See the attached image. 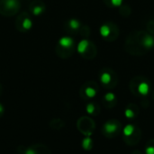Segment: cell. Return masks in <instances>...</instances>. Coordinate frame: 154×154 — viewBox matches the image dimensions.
I'll list each match as a JSON object with an SVG mask.
<instances>
[{
    "label": "cell",
    "mask_w": 154,
    "mask_h": 154,
    "mask_svg": "<svg viewBox=\"0 0 154 154\" xmlns=\"http://www.w3.org/2000/svg\"><path fill=\"white\" fill-rule=\"evenodd\" d=\"M75 47V42L73 38L70 36H62L57 43L55 51L58 56L60 58H68L69 57Z\"/></svg>",
    "instance_id": "1"
},
{
    "label": "cell",
    "mask_w": 154,
    "mask_h": 154,
    "mask_svg": "<svg viewBox=\"0 0 154 154\" xmlns=\"http://www.w3.org/2000/svg\"><path fill=\"white\" fill-rule=\"evenodd\" d=\"M20 8V0H0V15L3 16L10 17L15 15Z\"/></svg>",
    "instance_id": "2"
},
{
    "label": "cell",
    "mask_w": 154,
    "mask_h": 154,
    "mask_svg": "<svg viewBox=\"0 0 154 154\" xmlns=\"http://www.w3.org/2000/svg\"><path fill=\"white\" fill-rule=\"evenodd\" d=\"M14 26L16 30L21 33H26L32 28V19L31 15L28 12H22L20 13L14 23Z\"/></svg>",
    "instance_id": "3"
},
{
    "label": "cell",
    "mask_w": 154,
    "mask_h": 154,
    "mask_svg": "<svg viewBox=\"0 0 154 154\" xmlns=\"http://www.w3.org/2000/svg\"><path fill=\"white\" fill-rule=\"evenodd\" d=\"M17 152L19 154H51L50 149L42 143H36L30 147L19 146Z\"/></svg>",
    "instance_id": "4"
},
{
    "label": "cell",
    "mask_w": 154,
    "mask_h": 154,
    "mask_svg": "<svg viewBox=\"0 0 154 154\" xmlns=\"http://www.w3.org/2000/svg\"><path fill=\"white\" fill-rule=\"evenodd\" d=\"M46 9L45 4L41 0H32L29 5V12L32 15L40 16Z\"/></svg>",
    "instance_id": "5"
},
{
    "label": "cell",
    "mask_w": 154,
    "mask_h": 154,
    "mask_svg": "<svg viewBox=\"0 0 154 154\" xmlns=\"http://www.w3.org/2000/svg\"><path fill=\"white\" fill-rule=\"evenodd\" d=\"M120 129V123L115 120L108 121L104 125V131L106 135H115L119 132Z\"/></svg>",
    "instance_id": "6"
},
{
    "label": "cell",
    "mask_w": 154,
    "mask_h": 154,
    "mask_svg": "<svg viewBox=\"0 0 154 154\" xmlns=\"http://www.w3.org/2000/svg\"><path fill=\"white\" fill-rule=\"evenodd\" d=\"M65 29L69 33H75L81 29V23L76 18H71L65 23Z\"/></svg>",
    "instance_id": "7"
},
{
    "label": "cell",
    "mask_w": 154,
    "mask_h": 154,
    "mask_svg": "<svg viewBox=\"0 0 154 154\" xmlns=\"http://www.w3.org/2000/svg\"><path fill=\"white\" fill-rule=\"evenodd\" d=\"M141 45L145 49H152L154 47V37L152 34H146L141 39Z\"/></svg>",
    "instance_id": "8"
},
{
    "label": "cell",
    "mask_w": 154,
    "mask_h": 154,
    "mask_svg": "<svg viewBox=\"0 0 154 154\" xmlns=\"http://www.w3.org/2000/svg\"><path fill=\"white\" fill-rule=\"evenodd\" d=\"M90 42L88 41V40H87V39H83V40H81L79 43V44H78V46H77V51L79 52V54H80L81 55H83V56H86V54H88V48L90 47Z\"/></svg>",
    "instance_id": "9"
},
{
    "label": "cell",
    "mask_w": 154,
    "mask_h": 154,
    "mask_svg": "<svg viewBox=\"0 0 154 154\" xmlns=\"http://www.w3.org/2000/svg\"><path fill=\"white\" fill-rule=\"evenodd\" d=\"M137 91L138 93L143 95V96H145L149 93L150 92V85L147 82H144V81H142L138 84L137 85Z\"/></svg>",
    "instance_id": "10"
},
{
    "label": "cell",
    "mask_w": 154,
    "mask_h": 154,
    "mask_svg": "<svg viewBox=\"0 0 154 154\" xmlns=\"http://www.w3.org/2000/svg\"><path fill=\"white\" fill-rule=\"evenodd\" d=\"M99 32H100V34L103 38H107L111 35V33H112V28L111 26L108 25V24H105V25H102L100 29H99Z\"/></svg>",
    "instance_id": "11"
},
{
    "label": "cell",
    "mask_w": 154,
    "mask_h": 154,
    "mask_svg": "<svg viewBox=\"0 0 154 154\" xmlns=\"http://www.w3.org/2000/svg\"><path fill=\"white\" fill-rule=\"evenodd\" d=\"M135 132V126L133 125V124H127L124 130H123V133H124V135L126 137V138H130Z\"/></svg>",
    "instance_id": "12"
},
{
    "label": "cell",
    "mask_w": 154,
    "mask_h": 154,
    "mask_svg": "<svg viewBox=\"0 0 154 154\" xmlns=\"http://www.w3.org/2000/svg\"><path fill=\"white\" fill-rule=\"evenodd\" d=\"M100 81H101V83H102L103 84L107 85V84H109L111 83V81H112V76H111V74H110L109 73L104 72V73H102L101 75H100Z\"/></svg>",
    "instance_id": "13"
},
{
    "label": "cell",
    "mask_w": 154,
    "mask_h": 154,
    "mask_svg": "<svg viewBox=\"0 0 154 154\" xmlns=\"http://www.w3.org/2000/svg\"><path fill=\"white\" fill-rule=\"evenodd\" d=\"M50 126H51L52 129L59 130V129H61V128L64 126V123H63L62 120H60V119H53V120L51 121Z\"/></svg>",
    "instance_id": "14"
},
{
    "label": "cell",
    "mask_w": 154,
    "mask_h": 154,
    "mask_svg": "<svg viewBox=\"0 0 154 154\" xmlns=\"http://www.w3.org/2000/svg\"><path fill=\"white\" fill-rule=\"evenodd\" d=\"M84 94L88 98H94L97 94V90L92 86H87L84 88Z\"/></svg>",
    "instance_id": "15"
},
{
    "label": "cell",
    "mask_w": 154,
    "mask_h": 154,
    "mask_svg": "<svg viewBox=\"0 0 154 154\" xmlns=\"http://www.w3.org/2000/svg\"><path fill=\"white\" fill-rule=\"evenodd\" d=\"M82 147L86 150V151H89L91 150L92 148V140L91 138L88 136V137H86L83 141H82Z\"/></svg>",
    "instance_id": "16"
},
{
    "label": "cell",
    "mask_w": 154,
    "mask_h": 154,
    "mask_svg": "<svg viewBox=\"0 0 154 154\" xmlns=\"http://www.w3.org/2000/svg\"><path fill=\"white\" fill-rule=\"evenodd\" d=\"M105 100L108 103H112L114 101H116V95L113 93H107L105 95Z\"/></svg>",
    "instance_id": "17"
},
{
    "label": "cell",
    "mask_w": 154,
    "mask_h": 154,
    "mask_svg": "<svg viewBox=\"0 0 154 154\" xmlns=\"http://www.w3.org/2000/svg\"><path fill=\"white\" fill-rule=\"evenodd\" d=\"M125 117H127L128 119H132V118H134V117L135 116V113H134V110H132V109H130V108H127V109L125 110Z\"/></svg>",
    "instance_id": "18"
},
{
    "label": "cell",
    "mask_w": 154,
    "mask_h": 154,
    "mask_svg": "<svg viewBox=\"0 0 154 154\" xmlns=\"http://www.w3.org/2000/svg\"><path fill=\"white\" fill-rule=\"evenodd\" d=\"M86 110H87V113H89V114H93V113H95L96 106H95V104H93V103H88V104L87 105Z\"/></svg>",
    "instance_id": "19"
},
{
    "label": "cell",
    "mask_w": 154,
    "mask_h": 154,
    "mask_svg": "<svg viewBox=\"0 0 154 154\" xmlns=\"http://www.w3.org/2000/svg\"><path fill=\"white\" fill-rule=\"evenodd\" d=\"M146 154H154V144L149 143V145L145 149Z\"/></svg>",
    "instance_id": "20"
},
{
    "label": "cell",
    "mask_w": 154,
    "mask_h": 154,
    "mask_svg": "<svg viewBox=\"0 0 154 154\" xmlns=\"http://www.w3.org/2000/svg\"><path fill=\"white\" fill-rule=\"evenodd\" d=\"M113 6H120L123 3V0H110Z\"/></svg>",
    "instance_id": "21"
},
{
    "label": "cell",
    "mask_w": 154,
    "mask_h": 154,
    "mask_svg": "<svg viewBox=\"0 0 154 154\" xmlns=\"http://www.w3.org/2000/svg\"><path fill=\"white\" fill-rule=\"evenodd\" d=\"M4 113H5V107H4V105L0 103V118L4 115Z\"/></svg>",
    "instance_id": "22"
},
{
    "label": "cell",
    "mask_w": 154,
    "mask_h": 154,
    "mask_svg": "<svg viewBox=\"0 0 154 154\" xmlns=\"http://www.w3.org/2000/svg\"><path fill=\"white\" fill-rule=\"evenodd\" d=\"M2 92H3V86H2V84L0 83V96L2 94Z\"/></svg>",
    "instance_id": "23"
}]
</instances>
